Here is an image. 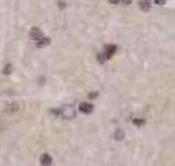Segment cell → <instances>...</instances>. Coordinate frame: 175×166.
Masks as SVG:
<instances>
[{"label":"cell","mask_w":175,"mask_h":166,"mask_svg":"<svg viewBox=\"0 0 175 166\" xmlns=\"http://www.w3.org/2000/svg\"><path fill=\"white\" fill-rule=\"evenodd\" d=\"M61 116L70 120V119H74L76 118V109H74L71 105H65L63 108H61Z\"/></svg>","instance_id":"cell-1"},{"label":"cell","mask_w":175,"mask_h":166,"mask_svg":"<svg viewBox=\"0 0 175 166\" xmlns=\"http://www.w3.org/2000/svg\"><path fill=\"white\" fill-rule=\"evenodd\" d=\"M43 37V31L38 29V27H33V29L30 30V38L34 39V41H38Z\"/></svg>","instance_id":"cell-2"},{"label":"cell","mask_w":175,"mask_h":166,"mask_svg":"<svg viewBox=\"0 0 175 166\" xmlns=\"http://www.w3.org/2000/svg\"><path fill=\"white\" fill-rule=\"evenodd\" d=\"M116 50H117V48L115 45H108L107 48H105V50H104V55L107 57V59L108 58H111L112 55L116 53Z\"/></svg>","instance_id":"cell-3"},{"label":"cell","mask_w":175,"mask_h":166,"mask_svg":"<svg viewBox=\"0 0 175 166\" xmlns=\"http://www.w3.org/2000/svg\"><path fill=\"white\" fill-rule=\"evenodd\" d=\"M80 111L84 114H90L93 111V105L90 103H81L80 104Z\"/></svg>","instance_id":"cell-4"},{"label":"cell","mask_w":175,"mask_h":166,"mask_svg":"<svg viewBox=\"0 0 175 166\" xmlns=\"http://www.w3.org/2000/svg\"><path fill=\"white\" fill-rule=\"evenodd\" d=\"M18 111H19V104H16V103H11V104H8L5 107V112L7 114H15Z\"/></svg>","instance_id":"cell-5"},{"label":"cell","mask_w":175,"mask_h":166,"mask_svg":"<svg viewBox=\"0 0 175 166\" xmlns=\"http://www.w3.org/2000/svg\"><path fill=\"white\" fill-rule=\"evenodd\" d=\"M139 7H140V10L147 12L151 8V3H149V0H139Z\"/></svg>","instance_id":"cell-6"},{"label":"cell","mask_w":175,"mask_h":166,"mask_svg":"<svg viewBox=\"0 0 175 166\" xmlns=\"http://www.w3.org/2000/svg\"><path fill=\"white\" fill-rule=\"evenodd\" d=\"M51 162H53V158L49 154H42V157H40V164L42 165H51Z\"/></svg>","instance_id":"cell-7"},{"label":"cell","mask_w":175,"mask_h":166,"mask_svg":"<svg viewBox=\"0 0 175 166\" xmlns=\"http://www.w3.org/2000/svg\"><path fill=\"white\" fill-rule=\"evenodd\" d=\"M50 43V39L49 38H40V39H38L36 41V46H38V48H45V46H47Z\"/></svg>","instance_id":"cell-8"},{"label":"cell","mask_w":175,"mask_h":166,"mask_svg":"<svg viewBox=\"0 0 175 166\" xmlns=\"http://www.w3.org/2000/svg\"><path fill=\"white\" fill-rule=\"evenodd\" d=\"M115 138H116L117 140H121L124 138V132L121 130H117V132H116V135H115Z\"/></svg>","instance_id":"cell-9"},{"label":"cell","mask_w":175,"mask_h":166,"mask_svg":"<svg viewBox=\"0 0 175 166\" xmlns=\"http://www.w3.org/2000/svg\"><path fill=\"white\" fill-rule=\"evenodd\" d=\"M144 123H146L144 119H135L133 120V124H136V126H143Z\"/></svg>","instance_id":"cell-10"},{"label":"cell","mask_w":175,"mask_h":166,"mask_svg":"<svg viewBox=\"0 0 175 166\" xmlns=\"http://www.w3.org/2000/svg\"><path fill=\"white\" fill-rule=\"evenodd\" d=\"M11 72H12V66L11 65H7V66L4 68V74H10Z\"/></svg>","instance_id":"cell-11"},{"label":"cell","mask_w":175,"mask_h":166,"mask_svg":"<svg viewBox=\"0 0 175 166\" xmlns=\"http://www.w3.org/2000/svg\"><path fill=\"white\" fill-rule=\"evenodd\" d=\"M97 96H98V93H97V92H94V93H90V95H89V97L92 99V97H97Z\"/></svg>","instance_id":"cell-12"},{"label":"cell","mask_w":175,"mask_h":166,"mask_svg":"<svg viewBox=\"0 0 175 166\" xmlns=\"http://www.w3.org/2000/svg\"><path fill=\"white\" fill-rule=\"evenodd\" d=\"M155 3H156V4H164L166 0H155Z\"/></svg>","instance_id":"cell-13"},{"label":"cell","mask_w":175,"mask_h":166,"mask_svg":"<svg viewBox=\"0 0 175 166\" xmlns=\"http://www.w3.org/2000/svg\"><path fill=\"white\" fill-rule=\"evenodd\" d=\"M131 2H132V0H123V3H124V4H129Z\"/></svg>","instance_id":"cell-14"},{"label":"cell","mask_w":175,"mask_h":166,"mask_svg":"<svg viewBox=\"0 0 175 166\" xmlns=\"http://www.w3.org/2000/svg\"><path fill=\"white\" fill-rule=\"evenodd\" d=\"M109 3H112V4H116V3H118V0H109Z\"/></svg>","instance_id":"cell-15"}]
</instances>
